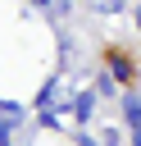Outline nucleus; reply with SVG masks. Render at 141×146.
<instances>
[{"instance_id":"f257e3e1","label":"nucleus","mask_w":141,"mask_h":146,"mask_svg":"<svg viewBox=\"0 0 141 146\" xmlns=\"http://www.w3.org/2000/svg\"><path fill=\"white\" fill-rule=\"evenodd\" d=\"M68 110H73V119H77V123H82V119H91V110H96V91H77V100H73Z\"/></svg>"},{"instance_id":"f03ea898","label":"nucleus","mask_w":141,"mask_h":146,"mask_svg":"<svg viewBox=\"0 0 141 146\" xmlns=\"http://www.w3.org/2000/svg\"><path fill=\"white\" fill-rule=\"evenodd\" d=\"M123 119H127L132 128H141V96H132V91L123 96Z\"/></svg>"},{"instance_id":"7ed1b4c3","label":"nucleus","mask_w":141,"mask_h":146,"mask_svg":"<svg viewBox=\"0 0 141 146\" xmlns=\"http://www.w3.org/2000/svg\"><path fill=\"white\" fill-rule=\"evenodd\" d=\"M23 114H27V110H23L18 100H0V119H5V123H23Z\"/></svg>"},{"instance_id":"20e7f679","label":"nucleus","mask_w":141,"mask_h":146,"mask_svg":"<svg viewBox=\"0 0 141 146\" xmlns=\"http://www.w3.org/2000/svg\"><path fill=\"white\" fill-rule=\"evenodd\" d=\"M109 78H118V82H127V78H132V64H127L123 55H114V59H109Z\"/></svg>"},{"instance_id":"39448f33","label":"nucleus","mask_w":141,"mask_h":146,"mask_svg":"<svg viewBox=\"0 0 141 146\" xmlns=\"http://www.w3.org/2000/svg\"><path fill=\"white\" fill-rule=\"evenodd\" d=\"M91 9H96V14H118L123 0H91Z\"/></svg>"},{"instance_id":"423d86ee","label":"nucleus","mask_w":141,"mask_h":146,"mask_svg":"<svg viewBox=\"0 0 141 146\" xmlns=\"http://www.w3.org/2000/svg\"><path fill=\"white\" fill-rule=\"evenodd\" d=\"M96 96H114V78H109V73L96 78Z\"/></svg>"},{"instance_id":"0eeeda50","label":"nucleus","mask_w":141,"mask_h":146,"mask_svg":"<svg viewBox=\"0 0 141 146\" xmlns=\"http://www.w3.org/2000/svg\"><path fill=\"white\" fill-rule=\"evenodd\" d=\"M45 9H50V18H64L68 14V0H45Z\"/></svg>"},{"instance_id":"6e6552de","label":"nucleus","mask_w":141,"mask_h":146,"mask_svg":"<svg viewBox=\"0 0 141 146\" xmlns=\"http://www.w3.org/2000/svg\"><path fill=\"white\" fill-rule=\"evenodd\" d=\"M100 146H118V132H114V128H109V132H105V137H100Z\"/></svg>"},{"instance_id":"1a4fd4ad","label":"nucleus","mask_w":141,"mask_h":146,"mask_svg":"<svg viewBox=\"0 0 141 146\" xmlns=\"http://www.w3.org/2000/svg\"><path fill=\"white\" fill-rule=\"evenodd\" d=\"M0 146H9V123L0 119Z\"/></svg>"},{"instance_id":"9d476101","label":"nucleus","mask_w":141,"mask_h":146,"mask_svg":"<svg viewBox=\"0 0 141 146\" xmlns=\"http://www.w3.org/2000/svg\"><path fill=\"white\" fill-rule=\"evenodd\" d=\"M132 146H141V128H132Z\"/></svg>"},{"instance_id":"9b49d317","label":"nucleus","mask_w":141,"mask_h":146,"mask_svg":"<svg viewBox=\"0 0 141 146\" xmlns=\"http://www.w3.org/2000/svg\"><path fill=\"white\" fill-rule=\"evenodd\" d=\"M77 146H100V141H91V137H77Z\"/></svg>"},{"instance_id":"f8f14e48","label":"nucleus","mask_w":141,"mask_h":146,"mask_svg":"<svg viewBox=\"0 0 141 146\" xmlns=\"http://www.w3.org/2000/svg\"><path fill=\"white\" fill-rule=\"evenodd\" d=\"M136 27H141V5H136Z\"/></svg>"},{"instance_id":"ddd939ff","label":"nucleus","mask_w":141,"mask_h":146,"mask_svg":"<svg viewBox=\"0 0 141 146\" xmlns=\"http://www.w3.org/2000/svg\"><path fill=\"white\" fill-rule=\"evenodd\" d=\"M32 5H45V0H32Z\"/></svg>"}]
</instances>
